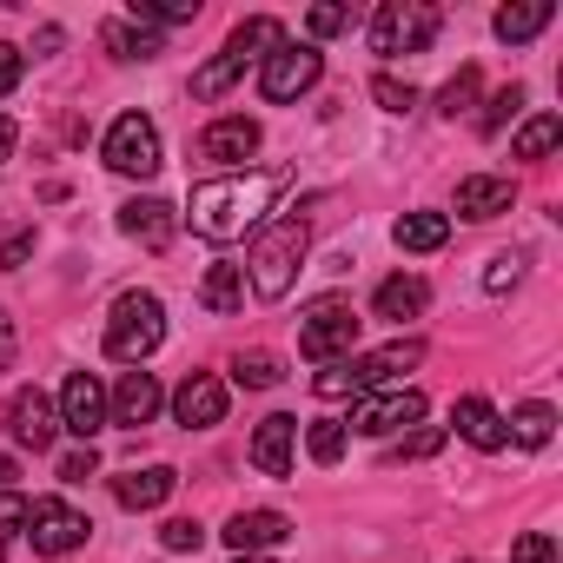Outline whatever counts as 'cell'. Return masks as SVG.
Here are the masks:
<instances>
[{"label":"cell","mask_w":563,"mask_h":563,"mask_svg":"<svg viewBox=\"0 0 563 563\" xmlns=\"http://www.w3.org/2000/svg\"><path fill=\"white\" fill-rule=\"evenodd\" d=\"M60 431H74L80 444L107 431V385H100L93 372H74V378L60 385Z\"/></svg>","instance_id":"obj_11"},{"label":"cell","mask_w":563,"mask_h":563,"mask_svg":"<svg viewBox=\"0 0 563 563\" xmlns=\"http://www.w3.org/2000/svg\"><path fill=\"white\" fill-rule=\"evenodd\" d=\"M424 306H431V286H424L418 272H398V278H385V286H378V299H372V312H378V319H391V325L418 319Z\"/></svg>","instance_id":"obj_21"},{"label":"cell","mask_w":563,"mask_h":563,"mask_svg":"<svg viewBox=\"0 0 563 563\" xmlns=\"http://www.w3.org/2000/svg\"><path fill=\"white\" fill-rule=\"evenodd\" d=\"M21 67H27V60H21V47H8V41H0V100H8V93L21 87Z\"/></svg>","instance_id":"obj_46"},{"label":"cell","mask_w":563,"mask_h":563,"mask_svg":"<svg viewBox=\"0 0 563 563\" xmlns=\"http://www.w3.org/2000/svg\"><path fill=\"white\" fill-rule=\"evenodd\" d=\"M252 153H258V120H245V113H225L199 133V159H212V166H239Z\"/></svg>","instance_id":"obj_15"},{"label":"cell","mask_w":563,"mask_h":563,"mask_svg":"<svg viewBox=\"0 0 563 563\" xmlns=\"http://www.w3.org/2000/svg\"><path fill=\"white\" fill-rule=\"evenodd\" d=\"M510 563H556V543H550L543 530H530V537H517V550H510Z\"/></svg>","instance_id":"obj_42"},{"label":"cell","mask_w":563,"mask_h":563,"mask_svg":"<svg viewBox=\"0 0 563 563\" xmlns=\"http://www.w3.org/2000/svg\"><path fill=\"white\" fill-rule=\"evenodd\" d=\"M306 245H312V232H306V219L299 212H278V219H265L258 232H252V292L265 299V306H278L292 292V278H299V265H306Z\"/></svg>","instance_id":"obj_2"},{"label":"cell","mask_w":563,"mask_h":563,"mask_svg":"<svg viewBox=\"0 0 563 563\" xmlns=\"http://www.w3.org/2000/svg\"><path fill=\"white\" fill-rule=\"evenodd\" d=\"M278 47H286V27H278L272 14H252V21H239V27H232V41H225V54H239L245 67H252V60H272Z\"/></svg>","instance_id":"obj_23"},{"label":"cell","mask_w":563,"mask_h":563,"mask_svg":"<svg viewBox=\"0 0 563 563\" xmlns=\"http://www.w3.org/2000/svg\"><path fill=\"white\" fill-rule=\"evenodd\" d=\"M100 47H107L113 60H153V54H166L159 34L140 27V21H107V27H100Z\"/></svg>","instance_id":"obj_25"},{"label":"cell","mask_w":563,"mask_h":563,"mask_svg":"<svg viewBox=\"0 0 563 563\" xmlns=\"http://www.w3.org/2000/svg\"><path fill=\"white\" fill-rule=\"evenodd\" d=\"M100 159L113 173H126V179H153L159 173V126L146 113H120L107 126V140H100Z\"/></svg>","instance_id":"obj_5"},{"label":"cell","mask_w":563,"mask_h":563,"mask_svg":"<svg viewBox=\"0 0 563 563\" xmlns=\"http://www.w3.org/2000/svg\"><path fill=\"white\" fill-rule=\"evenodd\" d=\"M372 100H378L385 113H411V107H418V87H411V80H391V74H378V80H372Z\"/></svg>","instance_id":"obj_35"},{"label":"cell","mask_w":563,"mask_h":563,"mask_svg":"<svg viewBox=\"0 0 563 563\" xmlns=\"http://www.w3.org/2000/svg\"><path fill=\"white\" fill-rule=\"evenodd\" d=\"M239 563H272V556H239Z\"/></svg>","instance_id":"obj_50"},{"label":"cell","mask_w":563,"mask_h":563,"mask_svg":"<svg viewBox=\"0 0 563 563\" xmlns=\"http://www.w3.org/2000/svg\"><path fill=\"white\" fill-rule=\"evenodd\" d=\"M27 530V497L21 490H0V543Z\"/></svg>","instance_id":"obj_37"},{"label":"cell","mask_w":563,"mask_h":563,"mask_svg":"<svg viewBox=\"0 0 563 563\" xmlns=\"http://www.w3.org/2000/svg\"><path fill=\"white\" fill-rule=\"evenodd\" d=\"M451 424H457V438H464L471 451H504V444H510V438H504V418H497L484 398H457Z\"/></svg>","instance_id":"obj_22"},{"label":"cell","mask_w":563,"mask_h":563,"mask_svg":"<svg viewBox=\"0 0 563 563\" xmlns=\"http://www.w3.org/2000/svg\"><path fill=\"white\" fill-rule=\"evenodd\" d=\"M517 278H523V258H510V252H497V258H490V272H484V292H510V286H517Z\"/></svg>","instance_id":"obj_41"},{"label":"cell","mask_w":563,"mask_h":563,"mask_svg":"<svg viewBox=\"0 0 563 563\" xmlns=\"http://www.w3.org/2000/svg\"><path fill=\"white\" fill-rule=\"evenodd\" d=\"M8 365H14V325L0 319V372H8Z\"/></svg>","instance_id":"obj_47"},{"label":"cell","mask_w":563,"mask_h":563,"mask_svg":"<svg viewBox=\"0 0 563 563\" xmlns=\"http://www.w3.org/2000/svg\"><path fill=\"white\" fill-rule=\"evenodd\" d=\"M166 339V306L153 292H120L113 312H107V358L120 365H146Z\"/></svg>","instance_id":"obj_3"},{"label":"cell","mask_w":563,"mask_h":563,"mask_svg":"<svg viewBox=\"0 0 563 563\" xmlns=\"http://www.w3.org/2000/svg\"><path fill=\"white\" fill-rule=\"evenodd\" d=\"M405 424H424V391H411V385H391L378 398H358L352 418H345V431H358V438H391Z\"/></svg>","instance_id":"obj_8"},{"label":"cell","mask_w":563,"mask_h":563,"mask_svg":"<svg viewBox=\"0 0 563 563\" xmlns=\"http://www.w3.org/2000/svg\"><path fill=\"white\" fill-rule=\"evenodd\" d=\"M556 140H563V120L556 113H537V120H523V133H517V159H550L556 153Z\"/></svg>","instance_id":"obj_28"},{"label":"cell","mask_w":563,"mask_h":563,"mask_svg":"<svg viewBox=\"0 0 563 563\" xmlns=\"http://www.w3.org/2000/svg\"><path fill=\"white\" fill-rule=\"evenodd\" d=\"M312 391H319V398H352L358 378H352V365H325V372L312 378Z\"/></svg>","instance_id":"obj_39"},{"label":"cell","mask_w":563,"mask_h":563,"mask_svg":"<svg viewBox=\"0 0 563 563\" xmlns=\"http://www.w3.org/2000/svg\"><path fill=\"white\" fill-rule=\"evenodd\" d=\"M418 358H424V345H418V339H391V345H378V352H365V358H345V365H352L358 391H372V385H385V391H391Z\"/></svg>","instance_id":"obj_16"},{"label":"cell","mask_w":563,"mask_h":563,"mask_svg":"<svg viewBox=\"0 0 563 563\" xmlns=\"http://www.w3.org/2000/svg\"><path fill=\"white\" fill-rule=\"evenodd\" d=\"M438 34V8H424V0H385V8L372 14V54H424Z\"/></svg>","instance_id":"obj_4"},{"label":"cell","mask_w":563,"mask_h":563,"mask_svg":"<svg viewBox=\"0 0 563 563\" xmlns=\"http://www.w3.org/2000/svg\"><path fill=\"white\" fill-rule=\"evenodd\" d=\"M517 206V186L504 179V173H471V179H457V219H497V212H510Z\"/></svg>","instance_id":"obj_19"},{"label":"cell","mask_w":563,"mask_h":563,"mask_svg":"<svg viewBox=\"0 0 563 563\" xmlns=\"http://www.w3.org/2000/svg\"><path fill=\"white\" fill-rule=\"evenodd\" d=\"M272 199H278V173H225V179L192 186L186 219H192V232H199V239L232 245V239H245V232H258V225H265Z\"/></svg>","instance_id":"obj_1"},{"label":"cell","mask_w":563,"mask_h":563,"mask_svg":"<svg viewBox=\"0 0 563 563\" xmlns=\"http://www.w3.org/2000/svg\"><path fill=\"white\" fill-rule=\"evenodd\" d=\"M292 444H299V418L272 411V418H258V431H252V464H258L265 477H286V471H292Z\"/></svg>","instance_id":"obj_18"},{"label":"cell","mask_w":563,"mask_h":563,"mask_svg":"<svg viewBox=\"0 0 563 563\" xmlns=\"http://www.w3.org/2000/svg\"><path fill=\"white\" fill-rule=\"evenodd\" d=\"M173 418H179L186 431H212V424L225 418V378H212V372H192V378L173 391Z\"/></svg>","instance_id":"obj_14"},{"label":"cell","mask_w":563,"mask_h":563,"mask_svg":"<svg viewBox=\"0 0 563 563\" xmlns=\"http://www.w3.org/2000/svg\"><path fill=\"white\" fill-rule=\"evenodd\" d=\"M319 74H325V54H319V47H278V54L258 67V93H265L272 107H292L299 93L319 87Z\"/></svg>","instance_id":"obj_7"},{"label":"cell","mask_w":563,"mask_h":563,"mask_svg":"<svg viewBox=\"0 0 563 563\" xmlns=\"http://www.w3.org/2000/svg\"><path fill=\"white\" fill-rule=\"evenodd\" d=\"M391 239H398V252H438V245L451 239V219H444V212H405V219L391 225Z\"/></svg>","instance_id":"obj_27"},{"label":"cell","mask_w":563,"mask_h":563,"mask_svg":"<svg viewBox=\"0 0 563 563\" xmlns=\"http://www.w3.org/2000/svg\"><path fill=\"white\" fill-rule=\"evenodd\" d=\"M550 431H556V411L550 405H517V418L504 424V438H517V444H550Z\"/></svg>","instance_id":"obj_31"},{"label":"cell","mask_w":563,"mask_h":563,"mask_svg":"<svg viewBox=\"0 0 563 563\" xmlns=\"http://www.w3.org/2000/svg\"><path fill=\"white\" fill-rule=\"evenodd\" d=\"M27 537H34L41 556H67V550H80V543L93 537V523H87L67 497H34V504H27Z\"/></svg>","instance_id":"obj_9"},{"label":"cell","mask_w":563,"mask_h":563,"mask_svg":"<svg viewBox=\"0 0 563 563\" xmlns=\"http://www.w3.org/2000/svg\"><path fill=\"white\" fill-rule=\"evenodd\" d=\"M120 232H126L133 245H146V252H166V245L179 239V212H173L166 199H126V206H120Z\"/></svg>","instance_id":"obj_13"},{"label":"cell","mask_w":563,"mask_h":563,"mask_svg":"<svg viewBox=\"0 0 563 563\" xmlns=\"http://www.w3.org/2000/svg\"><path fill=\"white\" fill-rule=\"evenodd\" d=\"M8 438L27 444V451H47V444L60 438V405H54L41 385H21V391L8 398Z\"/></svg>","instance_id":"obj_10"},{"label":"cell","mask_w":563,"mask_h":563,"mask_svg":"<svg viewBox=\"0 0 563 563\" xmlns=\"http://www.w3.org/2000/svg\"><path fill=\"white\" fill-rule=\"evenodd\" d=\"M199 306L219 312V319H232V312L245 306V265H206V278H199Z\"/></svg>","instance_id":"obj_24"},{"label":"cell","mask_w":563,"mask_h":563,"mask_svg":"<svg viewBox=\"0 0 563 563\" xmlns=\"http://www.w3.org/2000/svg\"><path fill=\"white\" fill-rule=\"evenodd\" d=\"M278 378H286V365H278L272 352H239L232 358V385H245V391H272Z\"/></svg>","instance_id":"obj_29"},{"label":"cell","mask_w":563,"mask_h":563,"mask_svg":"<svg viewBox=\"0 0 563 563\" xmlns=\"http://www.w3.org/2000/svg\"><path fill=\"white\" fill-rule=\"evenodd\" d=\"M239 74H245V60H239V54H212V60L192 74V100H219Z\"/></svg>","instance_id":"obj_30"},{"label":"cell","mask_w":563,"mask_h":563,"mask_svg":"<svg viewBox=\"0 0 563 563\" xmlns=\"http://www.w3.org/2000/svg\"><path fill=\"white\" fill-rule=\"evenodd\" d=\"M159 405H166L159 378H153V372H126V378L107 391V424H126V431H140V424H153V418H159Z\"/></svg>","instance_id":"obj_12"},{"label":"cell","mask_w":563,"mask_h":563,"mask_svg":"<svg viewBox=\"0 0 563 563\" xmlns=\"http://www.w3.org/2000/svg\"><path fill=\"white\" fill-rule=\"evenodd\" d=\"M8 153H14V120L0 113V159H8Z\"/></svg>","instance_id":"obj_48"},{"label":"cell","mask_w":563,"mask_h":563,"mask_svg":"<svg viewBox=\"0 0 563 563\" xmlns=\"http://www.w3.org/2000/svg\"><path fill=\"white\" fill-rule=\"evenodd\" d=\"M345 418H312V431H306V451H312V464H339L345 457Z\"/></svg>","instance_id":"obj_33"},{"label":"cell","mask_w":563,"mask_h":563,"mask_svg":"<svg viewBox=\"0 0 563 563\" xmlns=\"http://www.w3.org/2000/svg\"><path fill=\"white\" fill-rule=\"evenodd\" d=\"M159 543H166V550H199V543H206V523H192V517H173V523L159 530Z\"/></svg>","instance_id":"obj_40"},{"label":"cell","mask_w":563,"mask_h":563,"mask_svg":"<svg viewBox=\"0 0 563 563\" xmlns=\"http://www.w3.org/2000/svg\"><path fill=\"white\" fill-rule=\"evenodd\" d=\"M352 345H358V312H352L345 299L306 306V319H299V352H306V358L339 365V352H352Z\"/></svg>","instance_id":"obj_6"},{"label":"cell","mask_w":563,"mask_h":563,"mask_svg":"<svg viewBox=\"0 0 563 563\" xmlns=\"http://www.w3.org/2000/svg\"><path fill=\"white\" fill-rule=\"evenodd\" d=\"M517 113H523V87L510 80V87H504V93H497V100L484 107V120H477V126H484V133H504V126H510Z\"/></svg>","instance_id":"obj_36"},{"label":"cell","mask_w":563,"mask_h":563,"mask_svg":"<svg viewBox=\"0 0 563 563\" xmlns=\"http://www.w3.org/2000/svg\"><path fill=\"white\" fill-rule=\"evenodd\" d=\"M219 537H225L239 556H265L272 543H286V537H292V517H286V510H239Z\"/></svg>","instance_id":"obj_17"},{"label":"cell","mask_w":563,"mask_h":563,"mask_svg":"<svg viewBox=\"0 0 563 563\" xmlns=\"http://www.w3.org/2000/svg\"><path fill=\"white\" fill-rule=\"evenodd\" d=\"M27 258H34V232H14L8 245H0V272H21Z\"/></svg>","instance_id":"obj_45"},{"label":"cell","mask_w":563,"mask_h":563,"mask_svg":"<svg viewBox=\"0 0 563 563\" xmlns=\"http://www.w3.org/2000/svg\"><path fill=\"white\" fill-rule=\"evenodd\" d=\"M438 444H444V431H438V424H424V431H411V438H405V444H398L391 457H431Z\"/></svg>","instance_id":"obj_43"},{"label":"cell","mask_w":563,"mask_h":563,"mask_svg":"<svg viewBox=\"0 0 563 563\" xmlns=\"http://www.w3.org/2000/svg\"><path fill=\"white\" fill-rule=\"evenodd\" d=\"M199 14V0H133V8H126V21H140V27H173V21H192Z\"/></svg>","instance_id":"obj_32"},{"label":"cell","mask_w":563,"mask_h":563,"mask_svg":"<svg viewBox=\"0 0 563 563\" xmlns=\"http://www.w3.org/2000/svg\"><path fill=\"white\" fill-rule=\"evenodd\" d=\"M550 14H556L550 0H517V8H497V21H490V27H497V41H510V47H517V41H537V34L550 27Z\"/></svg>","instance_id":"obj_26"},{"label":"cell","mask_w":563,"mask_h":563,"mask_svg":"<svg viewBox=\"0 0 563 563\" xmlns=\"http://www.w3.org/2000/svg\"><path fill=\"white\" fill-rule=\"evenodd\" d=\"M471 107H477V67H457V80L438 93V113L457 120V113H471Z\"/></svg>","instance_id":"obj_34"},{"label":"cell","mask_w":563,"mask_h":563,"mask_svg":"<svg viewBox=\"0 0 563 563\" xmlns=\"http://www.w3.org/2000/svg\"><path fill=\"white\" fill-rule=\"evenodd\" d=\"M0 490H14V457L0 451Z\"/></svg>","instance_id":"obj_49"},{"label":"cell","mask_w":563,"mask_h":563,"mask_svg":"<svg viewBox=\"0 0 563 563\" xmlns=\"http://www.w3.org/2000/svg\"><path fill=\"white\" fill-rule=\"evenodd\" d=\"M173 490H179V471H173V464H146V471L113 477V497H120L126 510H159Z\"/></svg>","instance_id":"obj_20"},{"label":"cell","mask_w":563,"mask_h":563,"mask_svg":"<svg viewBox=\"0 0 563 563\" xmlns=\"http://www.w3.org/2000/svg\"><path fill=\"white\" fill-rule=\"evenodd\" d=\"M306 27H312V41L345 34V27H352V8H332V0H325V8H312V14H306Z\"/></svg>","instance_id":"obj_38"},{"label":"cell","mask_w":563,"mask_h":563,"mask_svg":"<svg viewBox=\"0 0 563 563\" xmlns=\"http://www.w3.org/2000/svg\"><path fill=\"white\" fill-rule=\"evenodd\" d=\"M100 471V457H93V444L87 451H74V457H60V484H87Z\"/></svg>","instance_id":"obj_44"}]
</instances>
